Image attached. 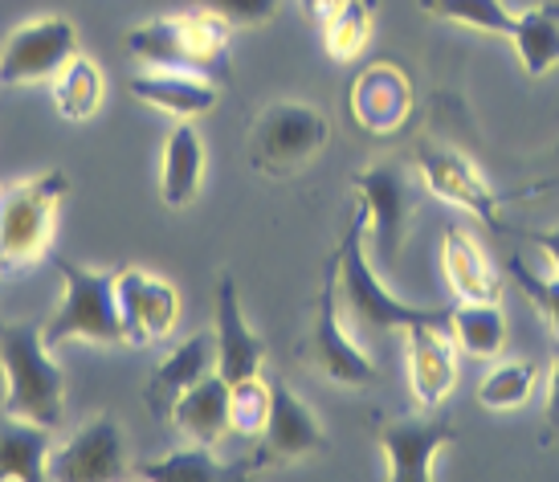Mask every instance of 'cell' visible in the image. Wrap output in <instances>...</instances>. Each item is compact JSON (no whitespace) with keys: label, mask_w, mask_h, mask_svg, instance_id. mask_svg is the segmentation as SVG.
<instances>
[{"label":"cell","mask_w":559,"mask_h":482,"mask_svg":"<svg viewBox=\"0 0 559 482\" xmlns=\"http://www.w3.org/2000/svg\"><path fill=\"white\" fill-rule=\"evenodd\" d=\"M209 373H217V336H188L185 343H176L168 356L156 364V373L147 380V409L159 421H168L171 404L180 401V392H188L197 380Z\"/></svg>","instance_id":"2e32d148"},{"label":"cell","mask_w":559,"mask_h":482,"mask_svg":"<svg viewBox=\"0 0 559 482\" xmlns=\"http://www.w3.org/2000/svg\"><path fill=\"white\" fill-rule=\"evenodd\" d=\"M372 46V0H343L340 13L323 25V49L331 62L352 66Z\"/></svg>","instance_id":"83f0119b"},{"label":"cell","mask_w":559,"mask_h":482,"mask_svg":"<svg viewBox=\"0 0 559 482\" xmlns=\"http://www.w3.org/2000/svg\"><path fill=\"white\" fill-rule=\"evenodd\" d=\"M115 298H119V319H123V336L135 348H147L156 340H168L180 319V295L176 286L147 270L123 266L115 270Z\"/></svg>","instance_id":"30bf717a"},{"label":"cell","mask_w":559,"mask_h":482,"mask_svg":"<svg viewBox=\"0 0 559 482\" xmlns=\"http://www.w3.org/2000/svg\"><path fill=\"white\" fill-rule=\"evenodd\" d=\"M0 373H4V401L0 413L46 430H62L66 421V376L53 360L41 327L0 324Z\"/></svg>","instance_id":"6da1fadb"},{"label":"cell","mask_w":559,"mask_h":482,"mask_svg":"<svg viewBox=\"0 0 559 482\" xmlns=\"http://www.w3.org/2000/svg\"><path fill=\"white\" fill-rule=\"evenodd\" d=\"M217 373L237 385L246 376H262V360L265 348L262 340L253 336L246 311H241V295H237V282L234 279H221L217 286Z\"/></svg>","instance_id":"e0dca14e"},{"label":"cell","mask_w":559,"mask_h":482,"mask_svg":"<svg viewBox=\"0 0 559 482\" xmlns=\"http://www.w3.org/2000/svg\"><path fill=\"white\" fill-rule=\"evenodd\" d=\"M331 140L326 115L311 103H270L249 131V168L270 180H286L311 164Z\"/></svg>","instance_id":"5b68a950"},{"label":"cell","mask_w":559,"mask_h":482,"mask_svg":"<svg viewBox=\"0 0 559 482\" xmlns=\"http://www.w3.org/2000/svg\"><path fill=\"white\" fill-rule=\"evenodd\" d=\"M441 266H445V282L457 295V303H498V295H502V279H498L495 262L462 225H450L441 237Z\"/></svg>","instance_id":"d6986e66"},{"label":"cell","mask_w":559,"mask_h":482,"mask_svg":"<svg viewBox=\"0 0 559 482\" xmlns=\"http://www.w3.org/2000/svg\"><path fill=\"white\" fill-rule=\"evenodd\" d=\"M131 94L171 119H197L217 107V86L197 70H143L131 79Z\"/></svg>","instance_id":"ac0fdd59"},{"label":"cell","mask_w":559,"mask_h":482,"mask_svg":"<svg viewBox=\"0 0 559 482\" xmlns=\"http://www.w3.org/2000/svg\"><path fill=\"white\" fill-rule=\"evenodd\" d=\"M535 246L544 249L547 266L559 274V230H544V234H535Z\"/></svg>","instance_id":"d590c367"},{"label":"cell","mask_w":559,"mask_h":482,"mask_svg":"<svg viewBox=\"0 0 559 482\" xmlns=\"http://www.w3.org/2000/svg\"><path fill=\"white\" fill-rule=\"evenodd\" d=\"M547 434L559 442V348L551 356V376H547Z\"/></svg>","instance_id":"836d02e7"},{"label":"cell","mask_w":559,"mask_h":482,"mask_svg":"<svg viewBox=\"0 0 559 482\" xmlns=\"http://www.w3.org/2000/svg\"><path fill=\"white\" fill-rule=\"evenodd\" d=\"M307 356L314 360V368H319L326 380L347 385V389H364V385L376 380L372 356H368V352L347 336V327H343V298H340V270H335V258L326 262L323 295H319V311H314Z\"/></svg>","instance_id":"52a82bcc"},{"label":"cell","mask_w":559,"mask_h":482,"mask_svg":"<svg viewBox=\"0 0 559 482\" xmlns=\"http://www.w3.org/2000/svg\"><path fill=\"white\" fill-rule=\"evenodd\" d=\"M340 4H343V0H298V9H302V16H307L311 25H319V30H323V25L331 21V16L340 13Z\"/></svg>","instance_id":"e575fe53"},{"label":"cell","mask_w":559,"mask_h":482,"mask_svg":"<svg viewBox=\"0 0 559 482\" xmlns=\"http://www.w3.org/2000/svg\"><path fill=\"white\" fill-rule=\"evenodd\" d=\"M535 380H539V373H535L531 360H507V364H495L490 373L481 376L478 401L486 404V409H495V413H511V409L531 401Z\"/></svg>","instance_id":"f546056e"},{"label":"cell","mask_w":559,"mask_h":482,"mask_svg":"<svg viewBox=\"0 0 559 482\" xmlns=\"http://www.w3.org/2000/svg\"><path fill=\"white\" fill-rule=\"evenodd\" d=\"M127 474L131 470H127L123 430L110 413L91 418L49 450V479L53 482H115Z\"/></svg>","instance_id":"9c48e42d"},{"label":"cell","mask_w":559,"mask_h":482,"mask_svg":"<svg viewBox=\"0 0 559 482\" xmlns=\"http://www.w3.org/2000/svg\"><path fill=\"white\" fill-rule=\"evenodd\" d=\"M511 46L519 66L531 79H544L547 70L559 66V0H544L527 13L514 16Z\"/></svg>","instance_id":"603a6c76"},{"label":"cell","mask_w":559,"mask_h":482,"mask_svg":"<svg viewBox=\"0 0 559 482\" xmlns=\"http://www.w3.org/2000/svg\"><path fill=\"white\" fill-rule=\"evenodd\" d=\"M408 348V385L425 413H433L457 385V356L462 348L450 336V315L445 319H425L404 331Z\"/></svg>","instance_id":"8fae6325"},{"label":"cell","mask_w":559,"mask_h":482,"mask_svg":"<svg viewBox=\"0 0 559 482\" xmlns=\"http://www.w3.org/2000/svg\"><path fill=\"white\" fill-rule=\"evenodd\" d=\"M352 188L368 213V234H372L380 262L392 266L401 258L408 225H413V192H408L404 172L396 164H368L352 176Z\"/></svg>","instance_id":"ba28073f"},{"label":"cell","mask_w":559,"mask_h":482,"mask_svg":"<svg viewBox=\"0 0 559 482\" xmlns=\"http://www.w3.org/2000/svg\"><path fill=\"white\" fill-rule=\"evenodd\" d=\"M66 197L70 180L58 168L0 188V279L49 258Z\"/></svg>","instance_id":"7a4b0ae2"},{"label":"cell","mask_w":559,"mask_h":482,"mask_svg":"<svg viewBox=\"0 0 559 482\" xmlns=\"http://www.w3.org/2000/svg\"><path fill=\"white\" fill-rule=\"evenodd\" d=\"M135 479L147 482H221V479H237V470H229L221 462L213 446H201V442H188L180 450H168L159 458H147V462H135L131 467Z\"/></svg>","instance_id":"484cf974"},{"label":"cell","mask_w":559,"mask_h":482,"mask_svg":"<svg viewBox=\"0 0 559 482\" xmlns=\"http://www.w3.org/2000/svg\"><path fill=\"white\" fill-rule=\"evenodd\" d=\"M127 49H131V58L143 62L147 70H197L192 49H188L185 13L156 16V21L135 25V30L127 33ZM197 74H201V70H197Z\"/></svg>","instance_id":"cb8c5ba5"},{"label":"cell","mask_w":559,"mask_h":482,"mask_svg":"<svg viewBox=\"0 0 559 482\" xmlns=\"http://www.w3.org/2000/svg\"><path fill=\"white\" fill-rule=\"evenodd\" d=\"M364 234H368V213L364 204L356 209V218L347 225L340 249H335V270H340V298L347 303V311L356 315L359 327L368 331H408L413 324L425 319H445V307H417V303H404L384 286V279L368 262V249H364Z\"/></svg>","instance_id":"277c9868"},{"label":"cell","mask_w":559,"mask_h":482,"mask_svg":"<svg viewBox=\"0 0 559 482\" xmlns=\"http://www.w3.org/2000/svg\"><path fill=\"white\" fill-rule=\"evenodd\" d=\"M376 442L384 450L389 482H429L437 454L453 446V425L445 418H396L376 430Z\"/></svg>","instance_id":"4fadbf2b"},{"label":"cell","mask_w":559,"mask_h":482,"mask_svg":"<svg viewBox=\"0 0 559 482\" xmlns=\"http://www.w3.org/2000/svg\"><path fill=\"white\" fill-rule=\"evenodd\" d=\"M282 0H201V9L225 16L234 30H253V25H265L274 21Z\"/></svg>","instance_id":"d6a6232c"},{"label":"cell","mask_w":559,"mask_h":482,"mask_svg":"<svg viewBox=\"0 0 559 482\" xmlns=\"http://www.w3.org/2000/svg\"><path fill=\"white\" fill-rule=\"evenodd\" d=\"M204 180V143L192 119H176L159 156V201L168 209H185L197 201Z\"/></svg>","instance_id":"ffe728a7"},{"label":"cell","mask_w":559,"mask_h":482,"mask_svg":"<svg viewBox=\"0 0 559 482\" xmlns=\"http://www.w3.org/2000/svg\"><path fill=\"white\" fill-rule=\"evenodd\" d=\"M453 343L474 360H495L507 348V315L498 303H462L450 311Z\"/></svg>","instance_id":"4316f807"},{"label":"cell","mask_w":559,"mask_h":482,"mask_svg":"<svg viewBox=\"0 0 559 482\" xmlns=\"http://www.w3.org/2000/svg\"><path fill=\"white\" fill-rule=\"evenodd\" d=\"M274 404H270V421L262 434V462H298L307 454L323 450V421L314 418V409L298 397L286 380H270Z\"/></svg>","instance_id":"9a60e30c"},{"label":"cell","mask_w":559,"mask_h":482,"mask_svg":"<svg viewBox=\"0 0 559 482\" xmlns=\"http://www.w3.org/2000/svg\"><path fill=\"white\" fill-rule=\"evenodd\" d=\"M53 430L0 413V482H46Z\"/></svg>","instance_id":"7402d4cb"},{"label":"cell","mask_w":559,"mask_h":482,"mask_svg":"<svg viewBox=\"0 0 559 482\" xmlns=\"http://www.w3.org/2000/svg\"><path fill=\"white\" fill-rule=\"evenodd\" d=\"M79 54V30L66 16H33L9 33L0 49V86H37L53 82L70 58Z\"/></svg>","instance_id":"8992f818"},{"label":"cell","mask_w":559,"mask_h":482,"mask_svg":"<svg viewBox=\"0 0 559 482\" xmlns=\"http://www.w3.org/2000/svg\"><path fill=\"white\" fill-rule=\"evenodd\" d=\"M103 91H107L103 70H98L91 58H82V54H74V58L53 74V82H49L53 107H58V115L70 119V124H86V119H94L98 107H103Z\"/></svg>","instance_id":"d4e9b609"},{"label":"cell","mask_w":559,"mask_h":482,"mask_svg":"<svg viewBox=\"0 0 559 482\" xmlns=\"http://www.w3.org/2000/svg\"><path fill=\"white\" fill-rule=\"evenodd\" d=\"M514 270V279H519V286L527 291V298L535 303V311L544 315V324L556 331V340H559V274H531L527 266H523V258H514L511 262Z\"/></svg>","instance_id":"1f68e13d"},{"label":"cell","mask_w":559,"mask_h":482,"mask_svg":"<svg viewBox=\"0 0 559 482\" xmlns=\"http://www.w3.org/2000/svg\"><path fill=\"white\" fill-rule=\"evenodd\" d=\"M53 258V254H49ZM53 270L62 279V295L58 307L41 324L46 343L58 352L62 343H127L123 319H119V298H115V274H98L86 266L70 262V258H53Z\"/></svg>","instance_id":"3957f363"},{"label":"cell","mask_w":559,"mask_h":482,"mask_svg":"<svg viewBox=\"0 0 559 482\" xmlns=\"http://www.w3.org/2000/svg\"><path fill=\"white\" fill-rule=\"evenodd\" d=\"M420 9L437 21H453L478 33H495V37H511L514 16L507 0H420Z\"/></svg>","instance_id":"f1b7e54d"},{"label":"cell","mask_w":559,"mask_h":482,"mask_svg":"<svg viewBox=\"0 0 559 482\" xmlns=\"http://www.w3.org/2000/svg\"><path fill=\"white\" fill-rule=\"evenodd\" d=\"M168 421L201 446H217L221 437L229 434V380L221 373H209L197 380L188 392H180V401L171 404Z\"/></svg>","instance_id":"44dd1931"},{"label":"cell","mask_w":559,"mask_h":482,"mask_svg":"<svg viewBox=\"0 0 559 482\" xmlns=\"http://www.w3.org/2000/svg\"><path fill=\"white\" fill-rule=\"evenodd\" d=\"M347 107H352L356 127H364L368 136H392L413 115V82H408L401 66L372 62L352 82Z\"/></svg>","instance_id":"5bb4252c"},{"label":"cell","mask_w":559,"mask_h":482,"mask_svg":"<svg viewBox=\"0 0 559 482\" xmlns=\"http://www.w3.org/2000/svg\"><path fill=\"white\" fill-rule=\"evenodd\" d=\"M270 404H274V392L262 376H246V380L229 385V434L262 437L265 421H270Z\"/></svg>","instance_id":"4dcf8cb0"},{"label":"cell","mask_w":559,"mask_h":482,"mask_svg":"<svg viewBox=\"0 0 559 482\" xmlns=\"http://www.w3.org/2000/svg\"><path fill=\"white\" fill-rule=\"evenodd\" d=\"M417 168L425 188L433 192L437 201L462 209L469 218H478L481 225H498V197L495 188L486 185V176L474 168V160H466L453 148H437L425 143L417 152Z\"/></svg>","instance_id":"7c38bea8"}]
</instances>
